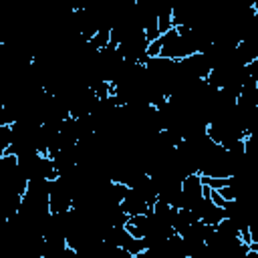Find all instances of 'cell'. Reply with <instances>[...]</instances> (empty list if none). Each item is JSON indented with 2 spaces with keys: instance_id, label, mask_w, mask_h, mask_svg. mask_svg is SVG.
I'll return each instance as SVG.
<instances>
[{
  "instance_id": "1",
  "label": "cell",
  "mask_w": 258,
  "mask_h": 258,
  "mask_svg": "<svg viewBox=\"0 0 258 258\" xmlns=\"http://www.w3.org/2000/svg\"><path fill=\"white\" fill-rule=\"evenodd\" d=\"M159 40H161V52H159V56H165V58L181 60V58H185V56L198 52L196 46H194L187 38H183V36L177 32L175 26H173L171 30L163 32V34L159 36Z\"/></svg>"
},
{
  "instance_id": "2",
  "label": "cell",
  "mask_w": 258,
  "mask_h": 258,
  "mask_svg": "<svg viewBox=\"0 0 258 258\" xmlns=\"http://www.w3.org/2000/svg\"><path fill=\"white\" fill-rule=\"evenodd\" d=\"M121 208H123V212L129 214V216L151 214V212H153L151 206H149V202H147V198H145V194L139 191L137 187H129L127 196H125L123 202H121Z\"/></svg>"
},
{
  "instance_id": "3",
  "label": "cell",
  "mask_w": 258,
  "mask_h": 258,
  "mask_svg": "<svg viewBox=\"0 0 258 258\" xmlns=\"http://www.w3.org/2000/svg\"><path fill=\"white\" fill-rule=\"evenodd\" d=\"M97 50H103L105 46H109V42H111V28H99L97 30V34L89 40Z\"/></svg>"
},
{
  "instance_id": "4",
  "label": "cell",
  "mask_w": 258,
  "mask_h": 258,
  "mask_svg": "<svg viewBox=\"0 0 258 258\" xmlns=\"http://www.w3.org/2000/svg\"><path fill=\"white\" fill-rule=\"evenodd\" d=\"M202 179H204V183H206V185H210L212 189H222L224 185H228V183L232 181V175H230V177H212V175H202Z\"/></svg>"
},
{
  "instance_id": "5",
  "label": "cell",
  "mask_w": 258,
  "mask_h": 258,
  "mask_svg": "<svg viewBox=\"0 0 258 258\" xmlns=\"http://www.w3.org/2000/svg\"><path fill=\"white\" fill-rule=\"evenodd\" d=\"M246 71H248V77H250L252 81H258V56L246 64Z\"/></svg>"
},
{
  "instance_id": "6",
  "label": "cell",
  "mask_w": 258,
  "mask_h": 258,
  "mask_svg": "<svg viewBox=\"0 0 258 258\" xmlns=\"http://www.w3.org/2000/svg\"><path fill=\"white\" fill-rule=\"evenodd\" d=\"M159 52H161V40L159 38L151 40L149 46H147V56H159Z\"/></svg>"
},
{
  "instance_id": "7",
  "label": "cell",
  "mask_w": 258,
  "mask_h": 258,
  "mask_svg": "<svg viewBox=\"0 0 258 258\" xmlns=\"http://www.w3.org/2000/svg\"><path fill=\"white\" fill-rule=\"evenodd\" d=\"M210 200H212L216 206H220V208H224V206H226V202H228V200H226L218 189H212V191H210Z\"/></svg>"
},
{
  "instance_id": "8",
  "label": "cell",
  "mask_w": 258,
  "mask_h": 258,
  "mask_svg": "<svg viewBox=\"0 0 258 258\" xmlns=\"http://www.w3.org/2000/svg\"><path fill=\"white\" fill-rule=\"evenodd\" d=\"M256 105H258V97H256Z\"/></svg>"
}]
</instances>
